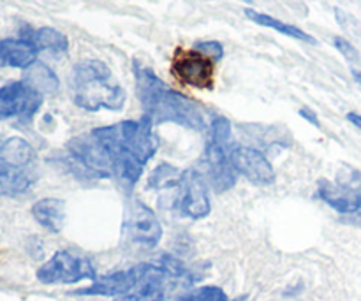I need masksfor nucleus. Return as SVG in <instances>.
Returning a JSON list of instances; mask_svg holds the SVG:
<instances>
[{
	"mask_svg": "<svg viewBox=\"0 0 361 301\" xmlns=\"http://www.w3.org/2000/svg\"><path fill=\"white\" fill-rule=\"evenodd\" d=\"M69 92L74 104L87 111H118L126 104V90L101 60H81L69 74Z\"/></svg>",
	"mask_w": 361,
	"mask_h": 301,
	"instance_id": "f03ea898",
	"label": "nucleus"
},
{
	"mask_svg": "<svg viewBox=\"0 0 361 301\" xmlns=\"http://www.w3.org/2000/svg\"><path fill=\"white\" fill-rule=\"evenodd\" d=\"M229 161L236 175L245 176L256 185H271L275 182V169L263 152L250 147L229 148Z\"/></svg>",
	"mask_w": 361,
	"mask_h": 301,
	"instance_id": "f8f14e48",
	"label": "nucleus"
},
{
	"mask_svg": "<svg viewBox=\"0 0 361 301\" xmlns=\"http://www.w3.org/2000/svg\"><path fill=\"white\" fill-rule=\"evenodd\" d=\"M214 62L215 60L201 53L200 49L178 48L171 60V73L180 83L207 90L214 87Z\"/></svg>",
	"mask_w": 361,
	"mask_h": 301,
	"instance_id": "0eeeda50",
	"label": "nucleus"
},
{
	"mask_svg": "<svg viewBox=\"0 0 361 301\" xmlns=\"http://www.w3.org/2000/svg\"><path fill=\"white\" fill-rule=\"evenodd\" d=\"M134 78L141 108L152 122H173L189 129H203L204 118L200 106L185 95L166 87L154 70L134 62Z\"/></svg>",
	"mask_w": 361,
	"mask_h": 301,
	"instance_id": "f257e3e1",
	"label": "nucleus"
},
{
	"mask_svg": "<svg viewBox=\"0 0 361 301\" xmlns=\"http://www.w3.org/2000/svg\"><path fill=\"white\" fill-rule=\"evenodd\" d=\"M134 284H136V270L130 268V270L116 271V274H109L104 275V277L95 278L92 285L80 289L78 295L113 296V298H118V296L127 295L134 288Z\"/></svg>",
	"mask_w": 361,
	"mask_h": 301,
	"instance_id": "4468645a",
	"label": "nucleus"
},
{
	"mask_svg": "<svg viewBox=\"0 0 361 301\" xmlns=\"http://www.w3.org/2000/svg\"><path fill=\"white\" fill-rule=\"evenodd\" d=\"M204 168V180L210 182L208 185L215 190V192H226L236 183V171L233 168L231 161H229V148L222 147V145L215 143V141H208L207 152H204L203 159Z\"/></svg>",
	"mask_w": 361,
	"mask_h": 301,
	"instance_id": "ddd939ff",
	"label": "nucleus"
},
{
	"mask_svg": "<svg viewBox=\"0 0 361 301\" xmlns=\"http://www.w3.org/2000/svg\"><path fill=\"white\" fill-rule=\"evenodd\" d=\"M37 48L25 39H4L0 41V66L14 69H28L37 62Z\"/></svg>",
	"mask_w": 361,
	"mask_h": 301,
	"instance_id": "2eb2a0df",
	"label": "nucleus"
},
{
	"mask_svg": "<svg viewBox=\"0 0 361 301\" xmlns=\"http://www.w3.org/2000/svg\"><path fill=\"white\" fill-rule=\"evenodd\" d=\"M67 148H69L71 161L78 164V168L83 169L87 175L95 176V178L115 176V162H113L111 154L92 133L88 136L71 140Z\"/></svg>",
	"mask_w": 361,
	"mask_h": 301,
	"instance_id": "423d86ee",
	"label": "nucleus"
},
{
	"mask_svg": "<svg viewBox=\"0 0 361 301\" xmlns=\"http://www.w3.org/2000/svg\"><path fill=\"white\" fill-rule=\"evenodd\" d=\"M183 173L168 164H161L154 169L150 176V187L161 194V201L168 208H176V199H178V190L182 185Z\"/></svg>",
	"mask_w": 361,
	"mask_h": 301,
	"instance_id": "dca6fc26",
	"label": "nucleus"
},
{
	"mask_svg": "<svg viewBox=\"0 0 361 301\" xmlns=\"http://www.w3.org/2000/svg\"><path fill=\"white\" fill-rule=\"evenodd\" d=\"M235 301H247V298H245V296H243V298H240V300H235Z\"/></svg>",
	"mask_w": 361,
	"mask_h": 301,
	"instance_id": "c756f323",
	"label": "nucleus"
},
{
	"mask_svg": "<svg viewBox=\"0 0 361 301\" xmlns=\"http://www.w3.org/2000/svg\"><path fill=\"white\" fill-rule=\"evenodd\" d=\"M349 222L355 226H360L361 228V211H358V214H353L351 217H349Z\"/></svg>",
	"mask_w": 361,
	"mask_h": 301,
	"instance_id": "cd10ccee",
	"label": "nucleus"
},
{
	"mask_svg": "<svg viewBox=\"0 0 361 301\" xmlns=\"http://www.w3.org/2000/svg\"><path fill=\"white\" fill-rule=\"evenodd\" d=\"M123 236L140 247L157 245L162 238V226L154 211L141 201H130L123 214Z\"/></svg>",
	"mask_w": 361,
	"mask_h": 301,
	"instance_id": "6e6552de",
	"label": "nucleus"
},
{
	"mask_svg": "<svg viewBox=\"0 0 361 301\" xmlns=\"http://www.w3.org/2000/svg\"><path fill=\"white\" fill-rule=\"evenodd\" d=\"M23 81L41 95L53 94L59 88V78H56V74L48 66H44L41 62H35L34 66L25 69Z\"/></svg>",
	"mask_w": 361,
	"mask_h": 301,
	"instance_id": "412c9836",
	"label": "nucleus"
},
{
	"mask_svg": "<svg viewBox=\"0 0 361 301\" xmlns=\"http://www.w3.org/2000/svg\"><path fill=\"white\" fill-rule=\"evenodd\" d=\"M245 16L249 18V20H252L254 23L261 25V27L274 28V30H277V32H281V34L288 35V37L298 39V41H303V42H310V44H316V39H314L312 35L307 34V32H303L302 28L295 27V25L284 23V21H281V20H277V18L270 16V14L257 13V11H254V9H250V7H247V9H245Z\"/></svg>",
	"mask_w": 361,
	"mask_h": 301,
	"instance_id": "aec40b11",
	"label": "nucleus"
},
{
	"mask_svg": "<svg viewBox=\"0 0 361 301\" xmlns=\"http://www.w3.org/2000/svg\"><path fill=\"white\" fill-rule=\"evenodd\" d=\"M176 301H228V296L221 288L207 285V288L194 289V291L183 293Z\"/></svg>",
	"mask_w": 361,
	"mask_h": 301,
	"instance_id": "4be33fe9",
	"label": "nucleus"
},
{
	"mask_svg": "<svg viewBox=\"0 0 361 301\" xmlns=\"http://www.w3.org/2000/svg\"><path fill=\"white\" fill-rule=\"evenodd\" d=\"M183 217L189 219H204L212 210L210 197H208V183L203 173L196 169L183 171L182 185L178 190L176 208Z\"/></svg>",
	"mask_w": 361,
	"mask_h": 301,
	"instance_id": "9d476101",
	"label": "nucleus"
},
{
	"mask_svg": "<svg viewBox=\"0 0 361 301\" xmlns=\"http://www.w3.org/2000/svg\"><path fill=\"white\" fill-rule=\"evenodd\" d=\"M351 73H353V78H355L356 83H358L360 87H361V70H358V69H353Z\"/></svg>",
	"mask_w": 361,
	"mask_h": 301,
	"instance_id": "c85d7f7f",
	"label": "nucleus"
},
{
	"mask_svg": "<svg viewBox=\"0 0 361 301\" xmlns=\"http://www.w3.org/2000/svg\"><path fill=\"white\" fill-rule=\"evenodd\" d=\"M41 104L42 95L25 81H11L0 87V120L30 118Z\"/></svg>",
	"mask_w": 361,
	"mask_h": 301,
	"instance_id": "9b49d317",
	"label": "nucleus"
},
{
	"mask_svg": "<svg viewBox=\"0 0 361 301\" xmlns=\"http://www.w3.org/2000/svg\"><path fill=\"white\" fill-rule=\"evenodd\" d=\"M348 120L353 123V125L358 127V129L361 130V115L360 113H355V111L348 113Z\"/></svg>",
	"mask_w": 361,
	"mask_h": 301,
	"instance_id": "bb28decb",
	"label": "nucleus"
},
{
	"mask_svg": "<svg viewBox=\"0 0 361 301\" xmlns=\"http://www.w3.org/2000/svg\"><path fill=\"white\" fill-rule=\"evenodd\" d=\"M108 150H123L141 164H147L157 152V137L154 136V122L143 115L140 122L127 120L116 125L92 130Z\"/></svg>",
	"mask_w": 361,
	"mask_h": 301,
	"instance_id": "7ed1b4c3",
	"label": "nucleus"
},
{
	"mask_svg": "<svg viewBox=\"0 0 361 301\" xmlns=\"http://www.w3.org/2000/svg\"><path fill=\"white\" fill-rule=\"evenodd\" d=\"M210 134L212 141L228 148L229 141H231V122H229L228 118H224V116H217V118H214V122H212Z\"/></svg>",
	"mask_w": 361,
	"mask_h": 301,
	"instance_id": "5701e85b",
	"label": "nucleus"
},
{
	"mask_svg": "<svg viewBox=\"0 0 361 301\" xmlns=\"http://www.w3.org/2000/svg\"><path fill=\"white\" fill-rule=\"evenodd\" d=\"M334 44H335V48L341 51V55L344 56L345 60H349V62L355 63V62H358V60H360L358 49H356L355 46H353L351 42L348 41V39H344V37H341V35H338V37L334 39Z\"/></svg>",
	"mask_w": 361,
	"mask_h": 301,
	"instance_id": "b1692460",
	"label": "nucleus"
},
{
	"mask_svg": "<svg viewBox=\"0 0 361 301\" xmlns=\"http://www.w3.org/2000/svg\"><path fill=\"white\" fill-rule=\"evenodd\" d=\"M32 215L44 229L51 233L62 231L66 222V201L59 197H44L32 207Z\"/></svg>",
	"mask_w": 361,
	"mask_h": 301,
	"instance_id": "a211bd4d",
	"label": "nucleus"
},
{
	"mask_svg": "<svg viewBox=\"0 0 361 301\" xmlns=\"http://www.w3.org/2000/svg\"><path fill=\"white\" fill-rule=\"evenodd\" d=\"M21 39L32 42L37 48V51H49V53H66L69 49V39L66 34L51 27L41 28H27L21 32Z\"/></svg>",
	"mask_w": 361,
	"mask_h": 301,
	"instance_id": "6ab92c4d",
	"label": "nucleus"
},
{
	"mask_svg": "<svg viewBox=\"0 0 361 301\" xmlns=\"http://www.w3.org/2000/svg\"><path fill=\"white\" fill-rule=\"evenodd\" d=\"M196 49H200L201 53L208 55L212 60H215V62L224 56V48H222L221 42L217 41H201L196 44Z\"/></svg>",
	"mask_w": 361,
	"mask_h": 301,
	"instance_id": "393cba45",
	"label": "nucleus"
},
{
	"mask_svg": "<svg viewBox=\"0 0 361 301\" xmlns=\"http://www.w3.org/2000/svg\"><path fill=\"white\" fill-rule=\"evenodd\" d=\"M95 270L90 259L69 250H59L37 270V281L42 284H76L80 281H95Z\"/></svg>",
	"mask_w": 361,
	"mask_h": 301,
	"instance_id": "39448f33",
	"label": "nucleus"
},
{
	"mask_svg": "<svg viewBox=\"0 0 361 301\" xmlns=\"http://www.w3.org/2000/svg\"><path fill=\"white\" fill-rule=\"evenodd\" d=\"M317 192L338 214H358L361 211V171L353 168L342 169L335 182L321 180Z\"/></svg>",
	"mask_w": 361,
	"mask_h": 301,
	"instance_id": "20e7f679",
	"label": "nucleus"
},
{
	"mask_svg": "<svg viewBox=\"0 0 361 301\" xmlns=\"http://www.w3.org/2000/svg\"><path fill=\"white\" fill-rule=\"evenodd\" d=\"M136 284L127 295L115 301H164L168 291L175 284V278L157 263H143L134 266Z\"/></svg>",
	"mask_w": 361,
	"mask_h": 301,
	"instance_id": "1a4fd4ad",
	"label": "nucleus"
},
{
	"mask_svg": "<svg viewBox=\"0 0 361 301\" xmlns=\"http://www.w3.org/2000/svg\"><path fill=\"white\" fill-rule=\"evenodd\" d=\"M35 182V173L30 168H16L0 155V192L18 196Z\"/></svg>",
	"mask_w": 361,
	"mask_h": 301,
	"instance_id": "f3484780",
	"label": "nucleus"
},
{
	"mask_svg": "<svg viewBox=\"0 0 361 301\" xmlns=\"http://www.w3.org/2000/svg\"><path fill=\"white\" fill-rule=\"evenodd\" d=\"M300 116H303V118L309 120L310 123H314V125H316V127H319V120H317L316 113H314L312 109H307V108L300 109Z\"/></svg>",
	"mask_w": 361,
	"mask_h": 301,
	"instance_id": "a878e982",
	"label": "nucleus"
}]
</instances>
